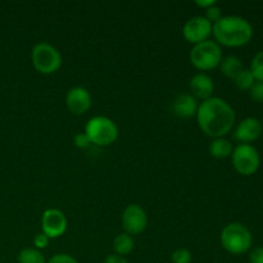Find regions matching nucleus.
<instances>
[{"label": "nucleus", "mask_w": 263, "mask_h": 263, "mask_svg": "<svg viewBox=\"0 0 263 263\" xmlns=\"http://www.w3.org/2000/svg\"><path fill=\"white\" fill-rule=\"evenodd\" d=\"M249 263H263V247H257L249 253Z\"/></svg>", "instance_id": "bb28decb"}, {"label": "nucleus", "mask_w": 263, "mask_h": 263, "mask_svg": "<svg viewBox=\"0 0 263 263\" xmlns=\"http://www.w3.org/2000/svg\"><path fill=\"white\" fill-rule=\"evenodd\" d=\"M262 131L261 121L254 117H247L236 126L233 136L240 143L249 144L258 140L262 135Z\"/></svg>", "instance_id": "f8f14e48"}, {"label": "nucleus", "mask_w": 263, "mask_h": 263, "mask_svg": "<svg viewBox=\"0 0 263 263\" xmlns=\"http://www.w3.org/2000/svg\"><path fill=\"white\" fill-rule=\"evenodd\" d=\"M249 71L253 74L256 81L263 82V50L258 51L256 55L253 57L251 62V68Z\"/></svg>", "instance_id": "aec40b11"}, {"label": "nucleus", "mask_w": 263, "mask_h": 263, "mask_svg": "<svg viewBox=\"0 0 263 263\" xmlns=\"http://www.w3.org/2000/svg\"><path fill=\"white\" fill-rule=\"evenodd\" d=\"M0 263H2V262H0Z\"/></svg>", "instance_id": "7c9ffc66"}, {"label": "nucleus", "mask_w": 263, "mask_h": 263, "mask_svg": "<svg viewBox=\"0 0 263 263\" xmlns=\"http://www.w3.org/2000/svg\"><path fill=\"white\" fill-rule=\"evenodd\" d=\"M195 4H197L198 7L203 8V9H208V8H211L212 5L216 4V0H197Z\"/></svg>", "instance_id": "c85d7f7f"}, {"label": "nucleus", "mask_w": 263, "mask_h": 263, "mask_svg": "<svg viewBox=\"0 0 263 263\" xmlns=\"http://www.w3.org/2000/svg\"><path fill=\"white\" fill-rule=\"evenodd\" d=\"M113 249L116 252L115 254H118V256L125 257L130 254L134 251L133 236L126 233L118 234L115 238V240H113Z\"/></svg>", "instance_id": "f3484780"}, {"label": "nucleus", "mask_w": 263, "mask_h": 263, "mask_svg": "<svg viewBox=\"0 0 263 263\" xmlns=\"http://www.w3.org/2000/svg\"><path fill=\"white\" fill-rule=\"evenodd\" d=\"M197 122L200 130L212 139L225 138L234 127L235 110L222 98L212 97L198 107Z\"/></svg>", "instance_id": "f257e3e1"}, {"label": "nucleus", "mask_w": 263, "mask_h": 263, "mask_svg": "<svg viewBox=\"0 0 263 263\" xmlns=\"http://www.w3.org/2000/svg\"><path fill=\"white\" fill-rule=\"evenodd\" d=\"M73 144H74V146H76V148L86 149V148H89V145L91 143H90V140H89V138L86 136V134L79 133V134H76V135H74Z\"/></svg>", "instance_id": "393cba45"}, {"label": "nucleus", "mask_w": 263, "mask_h": 263, "mask_svg": "<svg viewBox=\"0 0 263 263\" xmlns=\"http://www.w3.org/2000/svg\"><path fill=\"white\" fill-rule=\"evenodd\" d=\"M234 82H235L238 89L243 90V91H247V90H251V87L253 86L256 80H254L253 74H252V72L249 71V69L244 68L243 71H241L240 73L234 79Z\"/></svg>", "instance_id": "6ab92c4d"}, {"label": "nucleus", "mask_w": 263, "mask_h": 263, "mask_svg": "<svg viewBox=\"0 0 263 263\" xmlns=\"http://www.w3.org/2000/svg\"><path fill=\"white\" fill-rule=\"evenodd\" d=\"M198 107V100L190 92L179 94L171 103L172 113L180 118H192L197 116Z\"/></svg>", "instance_id": "4468645a"}, {"label": "nucleus", "mask_w": 263, "mask_h": 263, "mask_svg": "<svg viewBox=\"0 0 263 263\" xmlns=\"http://www.w3.org/2000/svg\"><path fill=\"white\" fill-rule=\"evenodd\" d=\"M91 95L89 90L82 86H74L68 90L66 95V105L73 115L80 116L86 113L91 108Z\"/></svg>", "instance_id": "9b49d317"}, {"label": "nucleus", "mask_w": 263, "mask_h": 263, "mask_svg": "<svg viewBox=\"0 0 263 263\" xmlns=\"http://www.w3.org/2000/svg\"><path fill=\"white\" fill-rule=\"evenodd\" d=\"M212 33L218 45L239 48L247 45L253 37V27L246 18L239 15H223L213 23Z\"/></svg>", "instance_id": "f03ea898"}, {"label": "nucleus", "mask_w": 263, "mask_h": 263, "mask_svg": "<svg viewBox=\"0 0 263 263\" xmlns=\"http://www.w3.org/2000/svg\"><path fill=\"white\" fill-rule=\"evenodd\" d=\"M204 17L207 18V20L213 25V23H216L217 21H220L221 18L223 17L222 10H221V8L218 7L217 4H215V5H212L211 8H208V9H205Z\"/></svg>", "instance_id": "4be33fe9"}, {"label": "nucleus", "mask_w": 263, "mask_h": 263, "mask_svg": "<svg viewBox=\"0 0 263 263\" xmlns=\"http://www.w3.org/2000/svg\"><path fill=\"white\" fill-rule=\"evenodd\" d=\"M192 253L186 248H179L172 253L171 262L172 263H192Z\"/></svg>", "instance_id": "412c9836"}, {"label": "nucleus", "mask_w": 263, "mask_h": 263, "mask_svg": "<svg viewBox=\"0 0 263 263\" xmlns=\"http://www.w3.org/2000/svg\"><path fill=\"white\" fill-rule=\"evenodd\" d=\"M249 94H251V98L254 100V102L262 103L263 102V82L256 81L253 86L249 90Z\"/></svg>", "instance_id": "5701e85b"}, {"label": "nucleus", "mask_w": 263, "mask_h": 263, "mask_svg": "<svg viewBox=\"0 0 263 263\" xmlns=\"http://www.w3.org/2000/svg\"><path fill=\"white\" fill-rule=\"evenodd\" d=\"M104 263H128L127 259L122 256H118V254H110L105 258Z\"/></svg>", "instance_id": "cd10ccee"}, {"label": "nucleus", "mask_w": 263, "mask_h": 263, "mask_svg": "<svg viewBox=\"0 0 263 263\" xmlns=\"http://www.w3.org/2000/svg\"><path fill=\"white\" fill-rule=\"evenodd\" d=\"M49 240H50V239H49L45 234L40 233V234H37V235H35V238H33V246L36 247V249L41 251V249H44L48 247Z\"/></svg>", "instance_id": "a878e982"}, {"label": "nucleus", "mask_w": 263, "mask_h": 263, "mask_svg": "<svg viewBox=\"0 0 263 263\" xmlns=\"http://www.w3.org/2000/svg\"><path fill=\"white\" fill-rule=\"evenodd\" d=\"M46 263H79V261L67 253H58L54 254Z\"/></svg>", "instance_id": "b1692460"}, {"label": "nucleus", "mask_w": 263, "mask_h": 263, "mask_svg": "<svg viewBox=\"0 0 263 263\" xmlns=\"http://www.w3.org/2000/svg\"><path fill=\"white\" fill-rule=\"evenodd\" d=\"M212 27L213 25L207 18L203 15H197L185 22L182 27V35L187 43L197 45L208 40V37L212 35Z\"/></svg>", "instance_id": "6e6552de"}, {"label": "nucleus", "mask_w": 263, "mask_h": 263, "mask_svg": "<svg viewBox=\"0 0 263 263\" xmlns=\"http://www.w3.org/2000/svg\"><path fill=\"white\" fill-rule=\"evenodd\" d=\"M234 151V146L228 139L225 138H217L212 139L210 143V153L213 158L217 159H225L231 157Z\"/></svg>", "instance_id": "dca6fc26"}, {"label": "nucleus", "mask_w": 263, "mask_h": 263, "mask_svg": "<svg viewBox=\"0 0 263 263\" xmlns=\"http://www.w3.org/2000/svg\"><path fill=\"white\" fill-rule=\"evenodd\" d=\"M85 134L90 143L98 146H109L117 140L118 127L115 121L105 116H97L87 121Z\"/></svg>", "instance_id": "39448f33"}, {"label": "nucleus", "mask_w": 263, "mask_h": 263, "mask_svg": "<svg viewBox=\"0 0 263 263\" xmlns=\"http://www.w3.org/2000/svg\"><path fill=\"white\" fill-rule=\"evenodd\" d=\"M18 263H46L45 257L41 251L36 248H25L17 257Z\"/></svg>", "instance_id": "a211bd4d"}, {"label": "nucleus", "mask_w": 263, "mask_h": 263, "mask_svg": "<svg viewBox=\"0 0 263 263\" xmlns=\"http://www.w3.org/2000/svg\"><path fill=\"white\" fill-rule=\"evenodd\" d=\"M190 94L195 98V99L207 100L212 98L213 91H215V82H213L212 77L208 76L204 72H199V73L194 74L190 79L189 82Z\"/></svg>", "instance_id": "ddd939ff"}, {"label": "nucleus", "mask_w": 263, "mask_h": 263, "mask_svg": "<svg viewBox=\"0 0 263 263\" xmlns=\"http://www.w3.org/2000/svg\"><path fill=\"white\" fill-rule=\"evenodd\" d=\"M261 123H262V130H263V121H262V122H261Z\"/></svg>", "instance_id": "c756f323"}, {"label": "nucleus", "mask_w": 263, "mask_h": 263, "mask_svg": "<svg viewBox=\"0 0 263 263\" xmlns=\"http://www.w3.org/2000/svg\"><path fill=\"white\" fill-rule=\"evenodd\" d=\"M231 162L236 172L243 176H251L256 174L261 164L258 151L251 144H240L234 148L231 154Z\"/></svg>", "instance_id": "0eeeda50"}, {"label": "nucleus", "mask_w": 263, "mask_h": 263, "mask_svg": "<svg viewBox=\"0 0 263 263\" xmlns=\"http://www.w3.org/2000/svg\"><path fill=\"white\" fill-rule=\"evenodd\" d=\"M222 49L215 40H205L203 43L193 45L190 50V63L199 71H212L220 67L222 61Z\"/></svg>", "instance_id": "20e7f679"}, {"label": "nucleus", "mask_w": 263, "mask_h": 263, "mask_svg": "<svg viewBox=\"0 0 263 263\" xmlns=\"http://www.w3.org/2000/svg\"><path fill=\"white\" fill-rule=\"evenodd\" d=\"M122 226L128 235H139L144 233L148 226V215L140 205H127L122 213Z\"/></svg>", "instance_id": "1a4fd4ad"}, {"label": "nucleus", "mask_w": 263, "mask_h": 263, "mask_svg": "<svg viewBox=\"0 0 263 263\" xmlns=\"http://www.w3.org/2000/svg\"><path fill=\"white\" fill-rule=\"evenodd\" d=\"M221 246L226 252L235 256L247 253L253 244V236L249 229L240 222H231L221 231Z\"/></svg>", "instance_id": "7ed1b4c3"}, {"label": "nucleus", "mask_w": 263, "mask_h": 263, "mask_svg": "<svg viewBox=\"0 0 263 263\" xmlns=\"http://www.w3.org/2000/svg\"><path fill=\"white\" fill-rule=\"evenodd\" d=\"M67 217L58 208H49L44 211L41 217V229L49 239H57L67 230Z\"/></svg>", "instance_id": "9d476101"}, {"label": "nucleus", "mask_w": 263, "mask_h": 263, "mask_svg": "<svg viewBox=\"0 0 263 263\" xmlns=\"http://www.w3.org/2000/svg\"><path fill=\"white\" fill-rule=\"evenodd\" d=\"M31 59L35 69L41 74L55 73L62 66V55L58 49L44 41L33 46Z\"/></svg>", "instance_id": "423d86ee"}, {"label": "nucleus", "mask_w": 263, "mask_h": 263, "mask_svg": "<svg viewBox=\"0 0 263 263\" xmlns=\"http://www.w3.org/2000/svg\"><path fill=\"white\" fill-rule=\"evenodd\" d=\"M246 68L241 62L240 58L235 55H228L225 58H222L220 63V69L222 72L223 76H226L228 79L234 80L239 73H240L243 69Z\"/></svg>", "instance_id": "2eb2a0df"}]
</instances>
